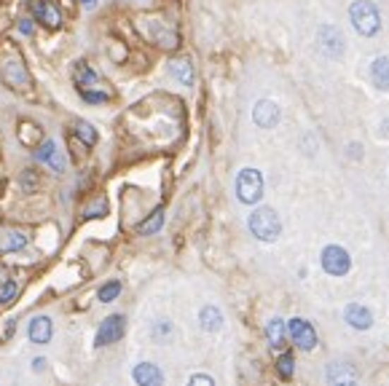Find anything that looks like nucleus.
Returning a JSON list of instances; mask_svg holds the SVG:
<instances>
[{
	"label": "nucleus",
	"instance_id": "29",
	"mask_svg": "<svg viewBox=\"0 0 389 386\" xmlns=\"http://www.w3.org/2000/svg\"><path fill=\"white\" fill-rule=\"evenodd\" d=\"M19 32L22 35H32V22L30 19H19Z\"/></svg>",
	"mask_w": 389,
	"mask_h": 386
},
{
	"label": "nucleus",
	"instance_id": "13",
	"mask_svg": "<svg viewBox=\"0 0 389 386\" xmlns=\"http://www.w3.org/2000/svg\"><path fill=\"white\" fill-rule=\"evenodd\" d=\"M35 159L43 161V164H49L54 172H65V159H62L56 143H52V140H46V143L35 150Z\"/></svg>",
	"mask_w": 389,
	"mask_h": 386
},
{
	"label": "nucleus",
	"instance_id": "1",
	"mask_svg": "<svg viewBox=\"0 0 389 386\" xmlns=\"http://www.w3.org/2000/svg\"><path fill=\"white\" fill-rule=\"evenodd\" d=\"M76 86H78L80 99L89 102V105H102V102H107V99L113 97L110 86H107L105 80L100 78L86 62H78V65H76Z\"/></svg>",
	"mask_w": 389,
	"mask_h": 386
},
{
	"label": "nucleus",
	"instance_id": "9",
	"mask_svg": "<svg viewBox=\"0 0 389 386\" xmlns=\"http://www.w3.org/2000/svg\"><path fill=\"white\" fill-rule=\"evenodd\" d=\"M287 333H290V338H293V344L298 349H314L317 346V333H314V327L309 325L306 320H290L287 322Z\"/></svg>",
	"mask_w": 389,
	"mask_h": 386
},
{
	"label": "nucleus",
	"instance_id": "14",
	"mask_svg": "<svg viewBox=\"0 0 389 386\" xmlns=\"http://www.w3.org/2000/svg\"><path fill=\"white\" fill-rule=\"evenodd\" d=\"M27 335H30V341L32 344H49L52 341V320L49 317H35V320L30 322V327H27Z\"/></svg>",
	"mask_w": 389,
	"mask_h": 386
},
{
	"label": "nucleus",
	"instance_id": "28",
	"mask_svg": "<svg viewBox=\"0 0 389 386\" xmlns=\"http://www.w3.org/2000/svg\"><path fill=\"white\" fill-rule=\"evenodd\" d=\"M188 386H215V381L210 378V375L196 373V375H191V381H188Z\"/></svg>",
	"mask_w": 389,
	"mask_h": 386
},
{
	"label": "nucleus",
	"instance_id": "17",
	"mask_svg": "<svg viewBox=\"0 0 389 386\" xmlns=\"http://www.w3.org/2000/svg\"><path fill=\"white\" fill-rule=\"evenodd\" d=\"M371 80H373L376 89L389 92V56H378L371 65Z\"/></svg>",
	"mask_w": 389,
	"mask_h": 386
},
{
	"label": "nucleus",
	"instance_id": "15",
	"mask_svg": "<svg viewBox=\"0 0 389 386\" xmlns=\"http://www.w3.org/2000/svg\"><path fill=\"white\" fill-rule=\"evenodd\" d=\"M344 317H347L349 325H352V327H357V330H368V327H371V322H373L371 311H368L365 306H360V303H349L347 311H344Z\"/></svg>",
	"mask_w": 389,
	"mask_h": 386
},
{
	"label": "nucleus",
	"instance_id": "31",
	"mask_svg": "<svg viewBox=\"0 0 389 386\" xmlns=\"http://www.w3.org/2000/svg\"><path fill=\"white\" fill-rule=\"evenodd\" d=\"M80 3H83L86 8H94V6H97V0H80Z\"/></svg>",
	"mask_w": 389,
	"mask_h": 386
},
{
	"label": "nucleus",
	"instance_id": "7",
	"mask_svg": "<svg viewBox=\"0 0 389 386\" xmlns=\"http://www.w3.org/2000/svg\"><path fill=\"white\" fill-rule=\"evenodd\" d=\"M317 43H320V49L328 56H333V59H338L341 54H344V35H341V30L335 25H322L320 32H317Z\"/></svg>",
	"mask_w": 389,
	"mask_h": 386
},
{
	"label": "nucleus",
	"instance_id": "25",
	"mask_svg": "<svg viewBox=\"0 0 389 386\" xmlns=\"http://www.w3.org/2000/svg\"><path fill=\"white\" fill-rule=\"evenodd\" d=\"M277 370H280L282 378H290V375H293V357H290V354H282L280 360H277Z\"/></svg>",
	"mask_w": 389,
	"mask_h": 386
},
{
	"label": "nucleus",
	"instance_id": "8",
	"mask_svg": "<svg viewBox=\"0 0 389 386\" xmlns=\"http://www.w3.org/2000/svg\"><path fill=\"white\" fill-rule=\"evenodd\" d=\"M30 11H32V16H35L46 30H59V27H62V13H59V8L54 6L52 0H32Z\"/></svg>",
	"mask_w": 389,
	"mask_h": 386
},
{
	"label": "nucleus",
	"instance_id": "18",
	"mask_svg": "<svg viewBox=\"0 0 389 386\" xmlns=\"http://www.w3.org/2000/svg\"><path fill=\"white\" fill-rule=\"evenodd\" d=\"M199 322L207 333H217V330L223 327V314H220L215 306H204L199 311Z\"/></svg>",
	"mask_w": 389,
	"mask_h": 386
},
{
	"label": "nucleus",
	"instance_id": "6",
	"mask_svg": "<svg viewBox=\"0 0 389 386\" xmlns=\"http://www.w3.org/2000/svg\"><path fill=\"white\" fill-rule=\"evenodd\" d=\"M126 333V320L121 317V314H110L102 325H100V330H97V346H110V344H116L121 341Z\"/></svg>",
	"mask_w": 389,
	"mask_h": 386
},
{
	"label": "nucleus",
	"instance_id": "30",
	"mask_svg": "<svg viewBox=\"0 0 389 386\" xmlns=\"http://www.w3.org/2000/svg\"><path fill=\"white\" fill-rule=\"evenodd\" d=\"M43 368H46V360H35V362H32V370H35V373H38V370H43Z\"/></svg>",
	"mask_w": 389,
	"mask_h": 386
},
{
	"label": "nucleus",
	"instance_id": "12",
	"mask_svg": "<svg viewBox=\"0 0 389 386\" xmlns=\"http://www.w3.org/2000/svg\"><path fill=\"white\" fill-rule=\"evenodd\" d=\"M132 378L137 381V386H161L164 384V373H161L153 362H140V365H134Z\"/></svg>",
	"mask_w": 389,
	"mask_h": 386
},
{
	"label": "nucleus",
	"instance_id": "3",
	"mask_svg": "<svg viewBox=\"0 0 389 386\" xmlns=\"http://www.w3.org/2000/svg\"><path fill=\"white\" fill-rule=\"evenodd\" d=\"M247 226H250L255 239H261V241H274L282 231L280 215L274 212L271 207H261V210H255V212L250 215V223H247Z\"/></svg>",
	"mask_w": 389,
	"mask_h": 386
},
{
	"label": "nucleus",
	"instance_id": "26",
	"mask_svg": "<svg viewBox=\"0 0 389 386\" xmlns=\"http://www.w3.org/2000/svg\"><path fill=\"white\" fill-rule=\"evenodd\" d=\"M107 212V204H105V199H97L92 204V207H89V210H86V212H83V217H86V220H92V217H102V215Z\"/></svg>",
	"mask_w": 389,
	"mask_h": 386
},
{
	"label": "nucleus",
	"instance_id": "22",
	"mask_svg": "<svg viewBox=\"0 0 389 386\" xmlns=\"http://www.w3.org/2000/svg\"><path fill=\"white\" fill-rule=\"evenodd\" d=\"M161 226H164V212H161V210H156V212L148 217L145 223H140V234L150 236V234H156Z\"/></svg>",
	"mask_w": 389,
	"mask_h": 386
},
{
	"label": "nucleus",
	"instance_id": "11",
	"mask_svg": "<svg viewBox=\"0 0 389 386\" xmlns=\"http://www.w3.org/2000/svg\"><path fill=\"white\" fill-rule=\"evenodd\" d=\"M328 384L330 386H357V370L349 362H333L328 368Z\"/></svg>",
	"mask_w": 389,
	"mask_h": 386
},
{
	"label": "nucleus",
	"instance_id": "10",
	"mask_svg": "<svg viewBox=\"0 0 389 386\" xmlns=\"http://www.w3.org/2000/svg\"><path fill=\"white\" fill-rule=\"evenodd\" d=\"M280 105L277 102H271V99H261V102H255L253 107V121L261 126V129H271V126H277L280 123Z\"/></svg>",
	"mask_w": 389,
	"mask_h": 386
},
{
	"label": "nucleus",
	"instance_id": "20",
	"mask_svg": "<svg viewBox=\"0 0 389 386\" xmlns=\"http://www.w3.org/2000/svg\"><path fill=\"white\" fill-rule=\"evenodd\" d=\"M172 76L183 86H191L193 83V67H191V62L188 59H180V62H172Z\"/></svg>",
	"mask_w": 389,
	"mask_h": 386
},
{
	"label": "nucleus",
	"instance_id": "23",
	"mask_svg": "<svg viewBox=\"0 0 389 386\" xmlns=\"http://www.w3.org/2000/svg\"><path fill=\"white\" fill-rule=\"evenodd\" d=\"M119 295H121V282H107V284H102V287H100L97 298H100L102 303H110V301H116Z\"/></svg>",
	"mask_w": 389,
	"mask_h": 386
},
{
	"label": "nucleus",
	"instance_id": "27",
	"mask_svg": "<svg viewBox=\"0 0 389 386\" xmlns=\"http://www.w3.org/2000/svg\"><path fill=\"white\" fill-rule=\"evenodd\" d=\"M22 188H25V191H35V188H38V174L32 172V169H25V172H22Z\"/></svg>",
	"mask_w": 389,
	"mask_h": 386
},
{
	"label": "nucleus",
	"instance_id": "21",
	"mask_svg": "<svg viewBox=\"0 0 389 386\" xmlns=\"http://www.w3.org/2000/svg\"><path fill=\"white\" fill-rule=\"evenodd\" d=\"M76 137H78L86 147H92L94 143H97V129H94L89 121H76Z\"/></svg>",
	"mask_w": 389,
	"mask_h": 386
},
{
	"label": "nucleus",
	"instance_id": "16",
	"mask_svg": "<svg viewBox=\"0 0 389 386\" xmlns=\"http://www.w3.org/2000/svg\"><path fill=\"white\" fill-rule=\"evenodd\" d=\"M27 244V236L22 231H0V255H8V253H16V250H25Z\"/></svg>",
	"mask_w": 389,
	"mask_h": 386
},
{
	"label": "nucleus",
	"instance_id": "5",
	"mask_svg": "<svg viewBox=\"0 0 389 386\" xmlns=\"http://www.w3.org/2000/svg\"><path fill=\"white\" fill-rule=\"evenodd\" d=\"M322 268H325L330 277H344V274H349V268H352V258H349V253L344 247L330 244V247L322 250Z\"/></svg>",
	"mask_w": 389,
	"mask_h": 386
},
{
	"label": "nucleus",
	"instance_id": "2",
	"mask_svg": "<svg viewBox=\"0 0 389 386\" xmlns=\"http://www.w3.org/2000/svg\"><path fill=\"white\" fill-rule=\"evenodd\" d=\"M349 19H352V27L365 38H373L381 30V11L371 0H354L349 8Z\"/></svg>",
	"mask_w": 389,
	"mask_h": 386
},
{
	"label": "nucleus",
	"instance_id": "4",
	"mask_svg": "<svg viewBox=\"0 0 389 386\" xmlns=\"http://www.w3.org/2000/svg\"><path fill=\"white\" fill-rule=\"evenodd\" d=\"M237 196H239L241 204H258L261 196H263V174L247 167L237 174Z\"/></svg>",
	"mask_w": 389,
	"mask_h": 386
},
{
	"label": "nucleus",
	"instance_id": "19",
	"mask_svg": "<svg viewBox=\"0 0 389 386\" xmlns=\"http://www.w3.org/2000/svg\"><path fill=\"white\" fill-rule=\"evenodd\" d=\"M266 338L271 349H282L285 346V341H287V325L282 320H271L266 325Z\"/></svg>",
	"mask_w": 389,
	"mask_h": 386
},
{
	"label": "nucleus",
	"instance_id": "24",
	"mask_svg": "<svg viewBox=\"0 0 389 386\" xmlns=\"http://www.w3.org/2000/svg\"><path fill=\"white\" fill-rule=\"evenodd\" d=\"M19 293V284L16 282H3L0 284V303H11L13 298Z\"/></svg>",
	"mask_w": 389,
	"mask_h": 386
}]
</instances>
